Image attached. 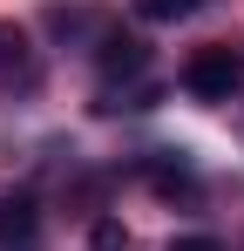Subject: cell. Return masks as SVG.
Returning <instances> with one entry per match:
<instances>
[{
    "label": "cell",
    "instance_id": "6da1fadb",
    "mask_svg": "<svg viewBox=\"0 0 244 251\" xmlns=\"http://www.w3.org/2000/svg\"><path fill=\"white\" fill-rule=\"evenodd\" d=\"M238 82H244V68H238V54H231V48H203L197 61L183 68V88L203 95V102H224Z\"/></svg>",
    "mask_w": 244,
    "mask_h": 251
},
{
    "label": "cell",
    "instance_id": "7a4b0ae2",
    "mask_svg": "<svg viewBox=\"0 0 244 251\" xmlns=\"http://www.w3.org/2000/svg\"><path fill=\"white\" fill-rule=\"evenodd\" d=\"M0 251H41V210H34V197H7V204H0Z\"/></svg>",
    "mask_w": 244,
    "mask_h": 251
},
{
    "label": "cell",
    "instance_id": "3957f363",
    "mask_svg": "<svg viewBox=\"0 0 244 251\" xmlns=\"http://www.w3.org/2000/svg\"><path fill=\"white\" fill-rule=\"evenodd\" d=\"M0 82H7V88H34V82H41L34 48H27L21 27H0Z\"/></svg>",
    "mask_w": 244,
    "mask_h": 251
},
{
    "label": "cell",
    "instance_id": "277c9868",
    "mask_svg": "<svg viewBox=\"0 0 244 251\" xmlns=\"http://www.w3.org/2000/svg\"><path fill=\"white\" fill-rule=\"evenodd\" d=\"M95 61H102V75H143V68H149V41H136V34H102Z\"/></svg>",
    "mask_w": 244,
    "mask_h": 251
},
{
    "label": "cell",
    "instance_id": "5b68a950",
    "mask_svg": "<svg viewBox=\"0 0 244 251\" xmlns=\"http://www.w3.org/2000/svg\"><path fill=\"white\" fill-rule=\"evenodd\" d=\"M197 7H203V0H136V14H143V21H190Z\"/></svg>",
    "mask_w": 244,
    "mask_h": 251
},
{
    "label": "cell",
    "instance_id": "8992f818",
    "mask_svg": "<svg viewBox=\"0 0 244 251\" xmlns=\"http://www.w3.org/2000/svg\"><path fill=\"white\" fill-rule=\"evenodd\" d=\"M88 251H129V231H122L116 217H102V224L88 231Z\"/></svg>",
    "mask_w": 244,
    "mask_h": 251
},
{
    "label": "cell",
    "instance_id": "52a82bcc",
    "mask_svg": "<svg viewBox=\"0 0 244 251\" xmlns=\"http://www.w3.org/2000/svg\"><path fill=\"white\" fill-rule=\"evenodd\" d=\"M170 251H224V245H217V238H176Z\"/></svg>",
    "mask_w": 244,
    "mask_h": 251
}]
</instances>
